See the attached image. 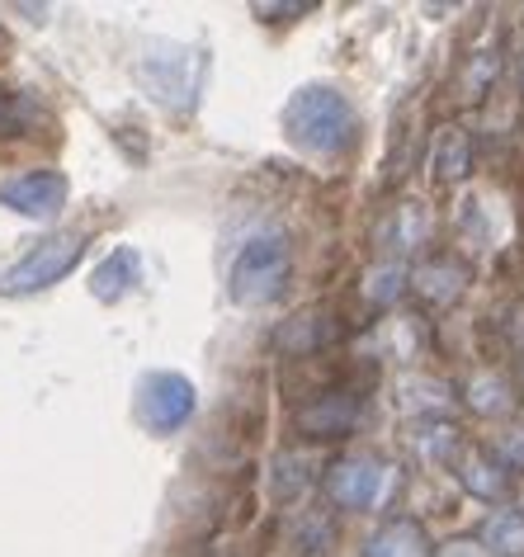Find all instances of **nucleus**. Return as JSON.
Instances as JSON below:
<instances>
[{
    "instance_id": "obj_15",
    "label": "nucleus",
    "mask_w": 524,
    "mask_h": 557,
    "mask_svg": "<svg viewBox=\"0 0 524 557\" xmlns=\"http://www.w3.org/2000/svg\"><path fill=\"white\" fill-rule=\"evenodd\" d=\"M411 284H416V288H421V294L431 298V302H453V298L463 294V284H467V270H463L459 260H449V256H445V260L421 264Z\"/></svg>"
},
{
    "instance_id": "obj_21",
    "label": "nucleus",
    "mask_w": 524,
    "mask_h": 557,
    "mask_svg": "<svg viewBox=\"0 0 524 557\" xmlns=\"http://www.w3.org/2000/svg\"><path fill=\"white\" fill-rule=\"evenodd\" d=\"M496 66H501V62H496L491 52H477V72H467V100H477V95L487 90V81L496 76Z\"/></svg>"
},
{
    "instance_id": "obj_22",
    "label": "nucleus",
    "mask_w": 524,
    "mask_h": 557,
    "mask_svg": "<svg viewBox=\"0 0 524 557\" xmlns=\"http://www.w3.org/2000/svg\"><path fill=\"white\" fill-rule=\"evenodd\" d=\"M501 468H524V425L501 440Z\"/></svg>"
},
{
    "instance_id": "obj_9",
    "label": "nucleus",
    "mask_w": 524,
    "mask_h": 557,
    "mask_svg": "<svg viewBox=\"0 0 524 557\" xmlns=\"http://www.w3.org/2000/svg\"><path fill=\"white\" fill-rule=\"evenodd\" d=\"M354 421H360V397H350V393L312 397L308 407L298 411V430H302V435H312V440H336Z\"/></svg>"
},
{
    "instance_id": "obj_4",
    "label": "nucleus",
    "mask_w": 524,
    "mask_h": 557,
    "mask_svg": "<svg viewBox=\"0 0 524 557\" xmlns=\"http://www.w3.org/2000/svg\"><path fill=\"white\" fill-rule=\"evenodd\" d=\"M80 256H86V236H76V232L43 236V242H38L29 256H20L5 274H0V294H5V298H34V294H43V288L62 284V278L76 270Z\"/></svg>"
},
{
    "instance_id": "obj_8",
    "label": "nucleus",
    "mask_w": 524,
    "mask_h": 557,
    "mask_svg": "<svg viewBox=\"0 0 524 557\" xmlns=\"http://www.w3.org/2000/svg\"><path fill=\"white\" fill-rule=\"evenodd\" d=\"M137 284H142V256H137L133 246H114L90 270V294L100 302H123Z\"/></svg>"
},
{
    "instance_id": "obj_20",
    "label": "nucleus",
    "mask_w": 524,
    "mask_h": 557,
    "mask_svg": "<svg viewBox=\"0 0 524 557\" xmlns=\"http://www.w3.org/2000/svg\"><path fill=\"white\" fill-rule=\"evenodd\" d=\"M298 492H308V463L294 454H284L279 463H274V496L279 500H294Z\"/></svg>"
},
{
    "instance_id": "obj_6",
    "label": "nucleus",
    "mask_w": 524,
    "mask_h": 557,
    "mask_svg": "<svg viewBox=\"0 0 524 557\" xmlns=\"http://www.w3.org/2000/svg\"><path fill=\"white\" fill-rule=\"evenodd\" d=\"M388 482H392V472L378 458H345V463L330 468L326 492L340 510H374L383 492H388Z\"/></svg>"
},
{
    "instance_id": "obj_12",
    "label": "nucleus",
    "mask_w": 524,
    "mask_h": 557,
    "mask_svg": "<svg viewBox=\"0 0 524 557\" xmlns=\"http://www.w3.org/2000/svg\"><path fill=\"white\" fill-rule=\"evenodd\" d=\"M431 171H435V180H445V185L463 180L473 171V137L463 128H439L435 151H431Z\"/></svg>"
},
{
    "instance_id": "obj_25",
    "label": "nucleus",
    "mask_w": 524,
    "mask_h": 557,
    "mask_svg": "<svg viewBox=\"0 0 524 557\" xmlns=\"http://www.w3.org/2000/svg\"><path fill=\"white\" fill-rule=\"evenodd\" d=\"M520 76H524V58H520Z\"/></svg>"
},
{
    "instance_id": "obj_17",
    "label": "nucleus",
    "mask_w": 524,
    "mask_h": 557,
    "mask_svg": "<svg viewBox=\"0 0 524 557\" xmlns=\"http://www.w3.org/2000/svg\"><path fill=\"white\" fill-rule=\"evenodd\" d=\"M38 123V100L29 90L0 86V137H24Z\"/></svg>"
},
{
    "instance_id": "obj_14",
    "label": "nucleus",
    "mask_w": 524,
    "mask_h": 557,
    "mask_svg": "<svg viewBox=\"0 0 524 557\" xmlns=\"http://www.w3.org/2000/svg\"><path fill=\"white\" fill-rule=\"evenodd\" d=\"M425 232H431V218H425V208L421 203H402V208H392L388 222L378 227V242L397 250V256H407V250H416L425 242Z\"/></svg>"
},
{
    "instance_id": "obj_7",
    "label": "nucleus",
    "mask_w": 524,
    "mask_h": 557,
    "mask_svg": "<svg viewBox=\"0 0 524 557\" xmlns=\"http://www.w3.org/2000/svg\"><path fill=\"white\" fill-rule=\"evenodd\" d=\"M66 194H72V185H66L62 171H29V175H15L10 185H0V203L15 208L20 218H58L66 208Z\"/></svg>"
},
{
    "instance_id": "obj_19",
    "label": "nucleus",
    "mask_w": 524,
    "mask_h": 557,
    "mask_svg": "<svg viewBox=\"0 0 524 557\" xmlns=\"http://www.w3.org/2000/svg\"><path fill=\"white\" fill-rule=\"evenodd\" d=\"M467 401H473V411L496 416V411L510 407V393H506V383L496 379V373H477V379L467 383Z\"/></svg>"
},
{
    "instance_id": "obj_18",
    "label": "nucleus",
    "mask_w": 524,
    "mask_h": 557,
    "mask_svg": "<svg viewBox=\"0 0 524 557\" xmlns=\"http://www.w3.org/2000/svg\"><path fill=\"white\" fill-rule=\"evenodd\" d=\"M402 288H407V270L397 260H388V264H378L374 274H369V302H378V308H388V302H397L402 298Z\"/></svg>"
},
{
    "instance_id": "obj_5",
    "label": "nucleus",
    "mask_w": 524,
    "mask_h": 557,
    "mask_svg": "<svg viewBox=\"0 0 524 557\" xmlns=\"http://www.w3.org/2000/svg\"><path fill=\"white\" fill-rule=\"evenodd\" d=\"M199 407V393L185 373H147L142 387H137V421H142L151 435H175Z\"/></svg>"
},
{
    "instance_id": "obj_23",
    "label": "nucleus",
    "mask_w": 524,
    "mask_h": 557,
    "mask_svg": "<svg viewBox=\"0 0 524 557\" xmlns=\"http://www.w3.org/2000/svg\"><path fill=\"white\" fill-rule=\"evenodd\" d=\"M312 5H255L260 20H279V15H308Z\"/></svg>"
},
{
    "instance_id": "obj_13",
    "label": "nucleus",
    "mask_w": 524,
    "mask_h": 557,
    "mask_svg": "<svg viewBox=\"0 0 524 557\" xmlns=\"http://www.w3.org/2000/svg\"><path fill=\"white\" fill-rule=\"evenodd\" d=\"M459 482H463L473 496H482V500H501L506 486H510L506 468L496 463V458H487L482 449H463V454H459Z\"/></svg>"
},
{
    "instance_id": "obj_2",
    "label": "nucleus",
    "mask_w": 524,
    "mask_h": 557,
    "mask_svg": "<svg viewBox=\"0 0 524 557\" xmlns=\"http://www.w3.org/2000/svg\"><path fill=\"white\" fill-rule=\"evenodd\" d=\"M133 76L157 104L185 114V109H195L199 86H203V52L189 44H171V38H151V44L137 52Z\"/></svg>"
},
{
    "instance_id": "obj_10",
    "label": "nucleus",
    "mask_w": 524,
    "mask_h": 557,
    "mask_svg": "<svg viewBox=\"0 0 524 557\" xmlns=\"http://www.w3.org/2000/svg\"><path fill=\"white\" fill-rule=\"evenodd\" d=\"M336 322H330V312L326 308H308V312H298V317H288V322L279 326V350L284 355H316L322 345L336 341Z\"/></svg>"
},
{
    "instance_id": "obj_3",
    "label": "nucleus",
    "mask_w": 524,
    "mask_h": 557,
    "mask_svg": "<svg viewBox=\"0 0 524 557\" xmlns=\"http://www.w3.org/2000/svg\"><path fill=\"white\" fill-rule=\"evenodd\" d=\"M288 270H294V256H288V236L284 232H270V236H255V242L241 246V256L232 260V274H227V294L237 308H265L284 294L288 284Z\"/></svg>"
},
{
    "instance_id": "obj_24",
    "label": "nucleus",
    "mask_w": 524,
    "mask_h": 557,
    "mask_svg": "<svg viewBox=\"0 0 524 557\" xmlns=\"http://www.w3.org/2000/svg\"><path fill=\"white\" fill-rule=\"evenodd\" d=\"M445 557H491L487 548H477V543H449Z\"/></svg>"
},
{
    "instance_id": "obj_1",
    "label": "nucleus",
    "mask_w": 524,
    "mask_h": 557,
    "mask_svg": "<svg viewBox=\"0 0 524 557\" xmlns=\"http://www.w3.org/2000/svg\"><path fill=\"white\" fill-rule=\"evenodd\" d=\"M284 133H288V143L312 151V157H340L360 137V119H354V104L340 90L302 86L284 104Z\"/></svg>"
},
{
    "instance_id": "obj_11",
    "label": "nucleus",
    "mask_w": 524,
    "mask_h": 557,
    "mask_svg": "<svg viewBox=\"0 0 524 557\" xmlns=\"http://www.w3.org/2000/svg\"><path fill=\"white\" fill-rule=\"evenodd\" d=\"M364 557H431V539L416 520H388L369 539V553Z\"/></svg>"
},
{
    "instance_id": "obj_16",
    "label": "nucleus",
    "mask_w": 524,
    "mask_h": 557,
    "mask_svg": "<svg viewBox=\"0 0 524 557\" xmlns=\"http://www.w3.org/2000/svg\"><path fill=\"white\" fill-rule=\"evenodd\" d=\"M482 548L496 557H524V515L520 510H496L482 524Z\"/></svg>"
}]
</instances>
